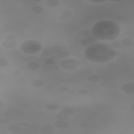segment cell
<instances>
[{
  "instance_id": "ac0fdd59",
  "label": "cell",
  "mask_w": 134,
  "mask_h": 134,
  "mask_svg": "<svg viewBox=\"0 0 134 134\" xmlns=\"http://www.w3.org/2000/svg\"><path fill=\"white\" fill-rule=\"evenodd\" d=\"M60 111L62 113L65 114V115H66L70 117L74 115V114L75 113L74 109H73L72 108H70V107H67L62 108V109H61L60 110Z\"/></svg>"
},
{
  "instance_id": "4316f807",
  "label": "cell",
  "mask_w": 134,
  "mask_h": 134,
  "mask_svg": "<svg viewBox=\"0 0 134 134\" xmlns=\"http://www.w3.org/2000/svg\"><path fill=\"white\" fill-rule=\"evenodd\" d=\"M58 90L61 93H66L69 91V88L66 86H62L59 87Z\"/></svg>"
},
{
  "instance_id": "484cf974",
  "label": "cell",
  "mask_w": 134,
  "mask_h": 134,
  "mask_svg": "<svg viewBox=\"0 0 134 134\" xmlns=\"http://www.w3.org/2000/svg\"><path fill=\"white\" fill-rule=\"evenodd\" d=\"M110 45L114 49H118L120 48V47H121V46L120 42H117V41L112 42L111 43H110Z\"/></svg>"
},
{
  "instance_id": "cb8c5ba5",
  "label": "cell",
  "mask_w": 134,
  "mask_h": 134,
  "mask_svg": "<svg viewBox=\"0 0 134 134\" xmlns=\"http://www.w3.org/2000/svg\"><path fill=\"white\" fill-rule=\"evenodd\" d=\"M9 61L8 59L6 58H2L0 59V66L1 67H5L9 65Z\"/></svg>"
},
{
  "instance_id": "836d02e7",
  "label": "cell",
  "mask_w": 134,
  "mask_h": 134,
  "mask_svg": "<svg viewBox=\"0 0 134 134\" xmlns=\"http://www.w3.org/2000/svg\"><path fill=\"white\" fill-rule=\"evenodd\" d=\"M77 33H78L79 34H80V35L82 34V33H83V30H78V31H77Z\"/></svg>"
},
{
  "instance_id": "7c38bea8",
  "label": "cell",
  "mask_w": 134,
  "mask_h": 134,
  "mask_svg": "<svg viewBox=\"0 0 134 134\" xmlns=\"http://www.w3.org/2000/svg\"><path fill=\"white\" fill-rule=\"evenodd\" d=\"M31 86L35 88H40L43 86L45 84V82L43 80L41 79H35L31 80L30 82Z\"/></svg>"
},
{
  "instance_id": "2e32d148",
  "label": "cell",
  "mask_w": 134,
  "mask_h": 134,
  "mask_svg": "<svg viewBox=\"0 0 134 134\" xmlns=\"http://www.w3.org/2000/svg\"><path fill=\"white\" fill-rule=\"evenodd\" d=\"M45 108L49 111H55L60 108V106L55 103H50L46 104L44 106Z\"/></svg>"
},
{
  "instance_id": "83f0119b",
  "label": "cell",
  "mask_w": 134,
  "mask_h": 134,
  "mask_svg": "<svg viewBox=\"0 0 134 134\" xmlns=\"http://www.w3.org/2000/svg\"><path fill=\"white\" fill-rule=\"evenodd\" d=\"M77 93L80 95L84 96V95H86L87 94H88V91L85 88H81L78 91Z\"/></svg>"
},
{
  "instance_id": "5bb4252c",
  "label": "cell",
  "mask_w": 134,
  "mask_h": 134,
  "mask_svg": "<svg viewBox=\"0 0 134 134\" xmlns=\"http://www.w3.org/2000/svg\"><path fill=\"white\" fill-rule=\"evenodd\" d=\"M21 127L17 124L12 125L7 127V130L12 133H18L21 131Z\"/></svg>"
},
{
  "instance_id": "4dcf8cb0",
  "label": "cell",
  "mask_w": 134,
  "mask_h": 134,
  "mask_svg": "<svg viewBox=\"0 0 134 134\" xmlns=\"http://www.w3.org/2000/svg\"><path fill=\"white\" fill-rule=\"evenodd\" d=\"M88 2H91V3H96V4H102V3H105L107 1H100V2H95V1H88Z\"/></svg>"
},
{
  "instance_id": "8992f818",
  "label": "cell",
  "mask_w": 134,
  "mask_h": 134,
  "mask_svg": "<svg viewBox=\"0 0 134 134\" xmlns=\"http://www.w3.org/2000/svg\"><path fill=\"white\" fill-rule=\"evenodd\" d=\"M120 90L126 94L133 95L134 94V82H128L123 84L120 87Z\"/></svg>"
},
{
  "instance_id": "30bf717a",
  "label": "cell",
  "mask_w": 134,
  "mask_h": 134,
  "mask_svg": "<svg viewBox=\"0 0 134 134\" xmlns=\"http://www.w3.org/2000/svg\"><path fill=\"white\" fill-rule=\"evenodd\" d=\"M1 45L4 49H14L17 46V42L16 41L5 40L1 42Z\"/></svg>"
},
{
  "instance_id": "7402d4cb",
  "label": "cell",
  "mask_w": 134,
  "mask_h": 134,
  "mask_svg": "<svg viewBox=\"0 0 134 134\" xmlns=\"http://www.w3.org/2000/svg\"><path fill=\"white\" fill-rule=\"evenodd\" d=\"M46 4L49 7H55L59 5V2L58 0H47Z\"/></svg>"
},
{
  "instance_id": "277c9868",
  "label": "cell",
  "mask_w": 134,
  "mask_h": 134,
  "mask_svg": "<svg viewBox=\"0 0 134 134\" xmlns=\"http://www.w3.org/2000/svg\"><path fill=\"white\" fill-rule=\"evenodd\" d=\"M81 62L74 58H66L62 59L59 62L60 66L66 71H74L81 65Z\"/></svg>"
},
{
  "instance_id": "d4e9b609",
  "label": "cell",
  "mask_w": 134,
  "mask_h": 134,
  "mask_svg": "<svg viewBox=\"0 0 134 134\" xmlns=\"http://www.w3.org/2000/svg\"><path fill=\"white\" fill-rule=\"evenodd\" d=\"M5 39L7 40L15 41V40L17 39V37L14 34H8L5 36Z\"/></svg>"
},
{
  "instance_id": "f1b7e54d",
  "label": "cell",
  "mask_w": 134,
  "mask_h": 134,
  "mask_svg": "<svg viewBox=\"0 0 134 134\" xmlns=\"http://www.w3.org/2000/svg\"><path fill=\"white\" fill-rule=\"evenodd\" d=\"M82 34H83L84 36H86V37L92 35H91V30H89V29H85V30H83V33H82Z\"/></svg>"
},
{
  "instance_id": "f546056e",
  "label": "cell",
  "mask_w": 134,
  "mask_h": 134,
  "mask_svg": "<svg viewBox=\"0 0 134 134\" xmlns=\"http://www.w3.org/2000/svg\"><path fill=\"white\" fill-rule=\"evenodd\" d=\"M13 74L16 76H19L20 75H21V71H20L19 70H16L13 71Z\"/></svg>"
},
{
  "instance_id": "52a82bcc",
  "label": "cell",
  "mask_w": 134,
  "mask_h": 134,
  "mask_svg": "<svg viewBox=\"0 0 134 134\" xmlns=\"http://www.w3.org/2000/svg\"><path fill=\"white\" fill-rule=\"evenodd\" d=\"M98 41V40L94 37H93L92 35H91L81 39L80 41V44L83 47H87L93 43L97 42Z\"/></svg>"
},
{
  "instance_id": "8fae6325",
  "label": "cell",
  "mask_w": 134,
  "mask_h": 134,
  "mask_svg": "<svg viewBox=\"0 0 134 134\" xmlns=\"http://www.w3.org/2000/svg\"><path fill=\"white\" fill-rule=\"evenodd\" d=\"M72 16V12L69 10H64L60 12L58 16V19L60 21H65L71 17Z\"/></svg>"
},
{
  "instance_id": "e0dca14e",
  "label": "cell",
  "mask_w": 134,
  "mask_h": 134,
  "mask_svg": "<svg viewBox=\"0 0 134 134\" xmlns=\"http://www.w3.org/2000/svg\"><path fill=\"white\" fill-rule=\"evenodd\" d=\"M100 80V77L97 74H90L86 77V80L88 82L91 83H96L99 81Z\"/></svg>"
},
{
  "instance_id": "6da1fadb",
  "label": "cell",
  "mask_w": 134,
  "mask_h": 134,
  "mask_svg": "<svg viewBox=\"0 0 134 134\" xmlns=\"http://www.w3.org/2000/svg\"><path fill=\"white\" fill-rule=\"evenodd\" d=\"M83 54L86 60L94 63H106L117 56L116 50L104 42H96L86 47Z\"/></svg>"
},
{
  "instance_id": "ffe728a7",
  "label": "cell",
  "mask_w": 134,
  "mask_h": 134,
  "mask_svg": "<svg viewBox=\"0 0 134 134\" xmlns=\"http://www.w3.org/2000/svg\"><path fill=\"white\" fill-rule=\"evenodd\" d=\"M70 54L69 52L65 50L61 51L57 53V57L59 59H62L68 58L70 57Z\"/></svg>"
},
{
  "instance_id": "4fadbf2b",
  "label": "cell",
  "mask_w": 134,
  "mask_h": 134,
  "mask_svg": "<svg viewBox=\"0 0 134 134\" xmlns=\"http://www.w3.org/2000/svg\"><path fill=\"white\" fill-rule=\"evenodd\" d=\"M40 68V65L39 63L35 61L28 62L26 64V68L27 70L30 71H36Z\"/></svg>"
},
{
  "instance_id": "3957f363",
  "label": "cell",
  "mask_w": 134,
  "mask_h": 134,
  "mask_svg": "<svg viewBox=\"0 0 134 134\" xmlns=\"http://www.w3.org/2000/svg\"><path fill=\"white\" fill-rule=\"evenodd\" d=\"M20 50L25 54H36L41 51L42 43L38 40L28 39L24 40L19 46Z\"/></svg>"
},
{
  "instance_id": "603a6c76",
  "label": "cell",
  "mask_w": 134,
  "mask_h": 134,
  "mask_svg": "<svg viewBox=\"0 0 134 134\" xmlns=\"http://www.w3.org/2000/svg\"><path fill=\"white\" fill-rule=\"evenodd\" d=\"M44 63L48 65H52L55 63V60L53 58H47L44 60Z\"/></svg>"
},
{
  "instance_id": "ba28073f",
  "label": "cell",
  "mask_w": 134,
  "mask_h": 134,
  "mask_svg": "<svg viewBox=\"0 0 134 134\" xmlns=\"http://www.w3.org/2000/svg\"><path fill=\"white\" fill-rule=\"evenodd\" d=\"M55 131V127L51 124H47L42 126L40 132L42 134H52Z\"/></svg>"
},
{
  "instance_id": "d6986e66",
  "label": "cell",
  "mask_w": 134,
  "mask_h": 134,
  "mask_svg": "<svg viewBox=\"0 0 134 134\" xmlns=\"http://www.w3.org/2000/svg\"><path fill=\"white\" fill-rule=\"evenodd\" d=\"M120 43L121 44H122L125 47H131L133 46L134 41L132 39L130 38H126L123 39L121 40Z\"/></svg>"
},
{
  "instance_id": "7a4b0ae2",
  "label": "cell",
  "mask_w": 134,
  "mask_h": 134,
  "mask_svg": "<svg viewBox=\"0 0 134 134\" xmlns=\"http://www.w3.org/2000/svg\"><path fill=\"white\" fill-rule=\"evenodd\" d=\"M91 32V35L98 40L109 41L119 37L121 33V27L114 21L100 20L93 25Z\"/></svg>"
},
{
  "instance_id": "44dd1931",
  "label": "cell",
  "mask_w": 134,
  "mask_h": 134,
  "mask_svg": "<svg viewBox=\"0 0 134 134\" xmlns=\"http://www.w3.org/2000/svg\"><path fill=\"white\" fill-rule=\"evenodd\" d=\"M70 116L65 115L64 113H62L60 111L57 113L55 115V118L58 120H66L69 118Z\"/></svg>"
},
{
  "instance_id": "d6a6232c",
  "label": "cell",
  "mask_w": 134,
  "mask_h": 134,
  "mask_svg": "<svg viewBox=\"0 0 134 134\" xmlns=\"http://www.w3.org/2000/svg\"><path fill=\"white\" fill-rule=\"evenodd\" d=\"M4 105V103L2 100H0V108H2Z\"/></svg>"
},
{
  "instance_id": "5b68a950",
  "label": "cell",
  "mask_w": 134,
  "mask_h": 134,
  "mask_svg": "<svg viewBox=\"0 0 134 134\" xmlns=\"http://www.w3.org/2000/svg\"><path fill=\"white\" fill-rule=\"evenodd\" d=\"M66 48L65 45L57 44L52 47H46L41 51V55L43 57H49L54 53H57L61 51L64 50Z\"/></svg>"
},
{
  "instance_id": "9a60e30c",
  "label": "cell",
  "mask_w": 134,
  "mask_h": 134,
  "mask_svg": "<svg viewBox=\"0 0 134 134\" xmlns=\"http://www.w3.org/2000/svg\"><path fill=\"white\" fill-rule=\"evenodd\" d=\"M31 12L35 15H39L43 13L44 9V8L40 5H35L32 7L31 9Z\"/></svg>"
},
{
  "instance_id": "9c48e42d",
  "label": "cell",
  "mask_w": 134,
  "mask_h": 134,
  "mask_svg": "<svg viewBox=\"0 0 134 134\" xmlns=\"http://www.w3.org/2000/svg\"><path fill=\"white\" fill-rule=\"evenodd\" d=\"M53 125L54 126L55 128L60 129H64L69 127L70 124L69 122L66 120H58L54 123Z\"/></svg>"
},
{
  "instance_id": "1f68e13d",
  "label": "cell",
  "mask_w": 134,
  "mask_h": 134,
  "mask_svg": "<svg viewBox=\"0 0 134 134\" xmlns=\"http://www.w3.org/2000/svg\"><path fill=\"white\" fill-rule=\"evenodd\" d=\"M130 109L132 110V111H134V103H132L130 106Z\"/></svg>"
}]
</instances>
